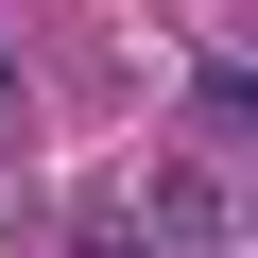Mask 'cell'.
Masks as SVG:
<instances>
[{
	"instance_id": "obj_2",
	"label": "cell",
	"mask_w": 258,
	"mask_h": 258,
	"mask_svg": "<svg viewBox=\"0 0 258 258\" xmlns=\"http://www.w3.org/2000/svg\"><path fill=\"white\" fill-rule=\"evenodd\" d=\"M103 258H172V241H103Z\"/></svg>"
},
{
	"instance_id": "obj_1",
	"label": "cell",
	"mask_w": 258,
	"mask_h": 258,
	"mask_svg": "<svg viewBox=\"0 0 258 258\" xmlns=\"http://www.w3.org/2000/svg\"><path fill=\"white\" fill-rule=\"evenodd\" d=\"M224 103H241V120H258V69H224Z\"/></svg>"
}]
</instances>
